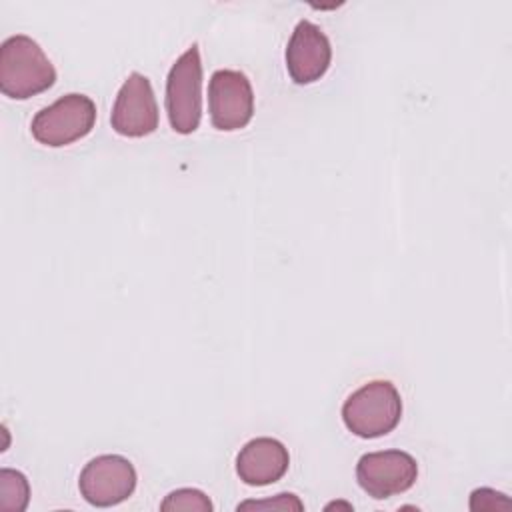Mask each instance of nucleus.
<instances>
[{
  "instance_id": "nucleus-1",
  "label": "nucleus",
  "mask_w": 512,
  "mask_h": 512,
  "mask_svg": "<svg viewBox=\"0 0 512 512\" xmlns=\"http://www.w3.org/2000/svg\"><path fill=\"white\" fill-rule=\"evenodd\" d=\"M56 82V68L40 44L26 34L8 36L0 46V90L14 100H26Z\"/></svg>"
},
{
  "instance_id": "nucleus-2",
  "label": "nucleus",
  "mask_w": 512,
  "mask_h": 512,
  "mask_svg": "<svg viewBox=\"0 0 512 512\" xmlns=\"http://www.w3.org/2000/svg\"><path fill=\"white\" fill-rule=\"evenodd\" d=\"M402 416V398L390 380H370L342 404L344 426L360 438H380L392 432Z\"/></svg>"
},
{
  "instance_id": "nucleus-3",
  "label": "nucleus",
  "mask_w": 512,
  "mask_h": 512,
  "mask_svg": "<svg viewBox=\"0 0 512 512\" xmlns=\"http://www.w3.org/2000/svg\"><path fill=\"white\" fill-rule=\"evenodd\" d=\"M166 112L174 132L192 134L202 118V60L192 44L172 64L166 78Z\"/></svg>"
},
{
  "instance_id": "nucleus-4",
  "label": "nucleus",
  "mask_w": 512,
  "mask_h": 512,
  "mask_svg": "<svg viewBox=\"0 0 512 512\" xmlns=\"http://www.w3.org/2000/svg\"><path fill=\"white\" fill-rule=\"evenodd\" d=\"M96 122V104L90 96L70 92L38 110L30 122L32 136L44 146H66L84 138Z\"/></svg>"
},
{
  "instance_id": "nucleus-5",
  "label": "nucleus",
  "mask_w": 512,
  "mask_h": 512,
  "mask_svg": "<svg viewBox=\"0 0 512 512\" xmlns=\"http://www.w3.org/2000/svg\"><path fill=\"white\" fill-rule=\"evenodd\" d=\"M136 480V470L128 458L102 454L82 468L78 488L88 504L108 508L128 500L136 488Z\"/></svg>"
},
{
  "instance_id": "nucleus-6",
  "label": "nucleus",
  "mask_w": 512,
  "mask_h": 512,
  "mask_svg": "<svg viewBox=\"0 0 512 512\" xmlns=\"http://www.w3.org/2000/svg\"><path fill=\"white\" fill-rule=\"evenodd\" d=\"M208 112L218 130L244 128L254 116V92L248 76L230 68L216 70L208 82Z\"/></svg>"
},
{
  "instance_id": "nucleus-7",
  "label": "nucleus",
  "mask_w": 512,
  "mask_h": 512,
  "mask_svg": "<svg viewBox=\"0 0 512 512\" xmlns=\"http://www.w3.org/2000/svg\"><path fill=\"white\" fill-rule=\"evenodd\" d=\"M416 478L418 464L404 450L368 452L360 456L356 464V480L360 488L376 500H384L410 490Z\"/></svg>"
},
{
  "instance_id": "nucleus-8",
  "label": "nucleus",
  "mask_w": 512,
  "mask_h": 512,
  "mask_svg": "<svg viewBox=\"0 0 512 512\" xmlns=\"http://www.w3.org/2000/svg\"><path fill=\"white\" fill-rule=\"evenodd\" d=\"M110 124L120 136L128 138L148 136L158 128L156 96L144 74L132 72L124 80L112 106Z\"/></svg>"
},
{
  "instance_id": "nucleus-9",
  "label": "nucleus",
  "mask_w": 512,
  "mask_h": 512,
  "mask_svg": "<svg viewBox=\"0 0 512 512\" xmlns=\"http://www.w3.org/2000/svg\"><path fill=\"white\" fill-rule=\"evenodd\" d=\"M332 60L328 36L310 20H300L286 46V68L296 84L320 80Z\"/></svg>"
},
{
  "instance_id": "nucleus-10",
  "label": "nucleus",
  "mask_w": 512,
  "mask_h": 512,
  "mask_svg": "<svg viewBox=\"0 0 512 512\" xmlns=\"http://www.w3.org/2000/svg\"><path fill=\"white\" fill-rule=\"evenodd\" d=\"M290 464L288 448L270 436L252 438L236 456V474L248 486H268L278 482Z\"/></svg>"
},
{
  "instance_id": "nucleus-11",
  "label": "nucleus",
  "mask_w": 512,
  "mask_h": 512,
  "mask_svg": "<svg viewBox=\"0 0 512 512\" xmlns=\"http://www.w3.org/2000/svg\"><path fill=\"white\" fill-rule=\"evenodd\" d=\"M30 502V484L20 470H0V510L24 512Z\"/></svg>"
},
{
  "instance_id": "nucleus-12",
  "label": "nucleus",
  "mask_w": 512,
  "mask_h": 512,
  "mask_svg": "<svg viewBox=\"0 0 512 512\" xmlns=\"http://www.w3.org/2000/svg\"><path fill=\"white\" fill-rule=\"evenodd\" d=\"M212 502L210 498L196 488H178L170 492L162 502L160 510L162 512H176V510H196V512H212Z\"/></svg>"
},
{
  "instance_id": "nucleus-13",
  "label": "nucleus",
  "mask_w": 512,
  "mask_h": 512,
  "mask_svg": "<svg viewBox=\"0 0 512 512\" xmlns=\"http://www.w3.org/2000/svg\"><path fill=\"white\" fill-rule=\"evenodd\" d=\"M510 500L492 488H478L470 494V510H510Z\"/></svg>"
},
{
  "instance_id": "nucleus-14",
  "label": "nucleus",
  "mask_w": 512,
  "mask_h": 512,
  "mask_svg": "<svg viewBox=\"0 0 512 512\" xmlns=\"http://www.w3.org/2000/svg\"><path fill=\"white\" fill-rule=\"evenodd\" d=\"M248 508H272V510H304V504L300 502L298 496L294 494H288V492H282V494H276V498H270V500H246L242 504H238V510H248Z\"/></svg>"
}]
</instances>
